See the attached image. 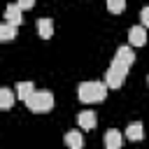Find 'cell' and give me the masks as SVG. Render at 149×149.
<instances>
[{
  "mask_svg": "<svg viewBox=\"0 0 149 149\" xmlns=\"http://www.w3.org/2000/svg\"><path fill=\"white\" fill-rule=\"evenodd\" d=\"M21 9H19V5L14 2V5H7V9H5V23H9V26H21Z\"/></svg>",
  "mask_w": 149,
  "mask_h": 149,
  "instance_id": "cell-7",
  "label": "cell"
},
{
  "mask_svg": "<svg viewBox=\"0 0 149 149\" xmlns=\"http://www.w3.org/2000/svg\"><path fill=\"white\" fill-rule=\"evenodd\" d=\"M14 33H16L14 26H9V23H0V40H2V42H9V40L14 37Z\"/></svg>",
  "mask_w": 149,
  "mask_h": 149,
  "instance_id": "cell-14",
  "label": "cell"
},
{
  "mask_svg": "<svg viewBox=\"0 0 149 149\" xmlns=\"http://www.w3.org/2000/svg\"><path fill=\"white\" fill-rule=\"evenodd\" d=\"M16 5H19V9L23 12V9H30V7H33V0H19Z\"/></svg>",
  "mask_w": 149,
  "mask_h": 149,
  "instance_id": "cell-17",
  "label": "cell"
},
{
  "mask_svg": "<svg viewBox=\"0 0 149 149\" xmlns=\"http://www.w3.org/2000/svg\"><path fill=\"white\" fill-rule=\"evenodd\" d=\"M63 140H65L68 149H84V135L79 130H68Z\"/></svg>",
  "mask_w": 149,
  "mask_h": 149,
  "instance_id": "cell-8",
  "label": "cell"
},
{
  "mask_svg": "<svg viewBox=\"0 0 149 149\" xmlns=\"http://www.w3.org/2000/svg\"><path fill=\"white\" fill-rule=\"evenodd\" d=\"M26 107L30 112H35V114H44V112H49L54 107V93L47 91V88H40L26 100Z\"/></svg>",
  "mask_w": 149,
  "mask_h": 149,
  "instance_id": "cell-2",
  "label": "cell"
},
{
  "mask_svg": "<svg viewBox=\"0 0 149 149\" xmlns=\"http://www.w3.org/2000/svg\"><path fill=\"white\" fill-rule=\"evenodd\" d=\"M77 95L81 102H102L107 95V84L105 81H81L77 88Z\"/></svg>",
  "mask_w": 149,
  "mask_h": 149,
  "instance_id": "cell-1",
  "label": "cell"
},
{
  "mask_svg": "<svg viewBox=\"0 0 149 149\" xmlns=\"http://www.w3.org/2000/svg\"><path fill=\"white\" fill-rule=\"evenodd\" d=\"M14 93L19 95V100H23V102H26V100L35 93V86H33L30 81H19V84H16V88H14Z\"/></svg>",
  "mask_w": 149,
  "mask_h": 149,
  "instance_id": "cell-12",
  "label": "cell"
},
{
  "mask_svg": "<svg viewBox=\"0 0 149 149\" xmlns=\"http://www.w3.org/2000/svg\"><path fill=\"white\" fill-rule=\"evenodd\" d=\"M105 149H121V133L109 128L105 133Z\"/></svg>",
  "mask_w": 149,
  "mask_h": 149,
  "instance_id": "cell-10",
  "label": "cell"
},
{
  "mask_svg": "<svg viewBox=\"0 0 149 149\" xmlns=\"http://www.w3.org/2000/svg\"><path fill=\"white\" fill-rule=\"evenodd\" d=\"M126 137H128V140H133V142L142 140V137H144V126H142L140 121L128 123V128H126Z\"/></svg>",
  "mask_w": 149,
  "mask_h": 149,
  "instance_id": "cell-9",
  "label": "cell"
},
{
  "mask_svg": "<svg viewBox=\"0 0 149 149\" xmlns=\"http://www.w3.org/2000/svg\"><path fill=\"white\" fill-rule=\"evenodd\" d=\"M114 61H119V63H123L126 68H130V65L135 63V51L130 49V44H123V47H119V49H116V56H114Z\"/></svg>",
  "mask_w": 149,
  "mask_h": 149,
  "instance_id": "cell-6",
  "label": "cell"
},
{
  "mask_svg": "<svg viewBox=\"0 0 149 149\" xmlns=\"http://www.w3.org/2000/svg\"><path fill=\"white\" fill-rule=\"evenodd\" d=\"M14 98H16V93L12 91V88H0V107L2 109H9L12 105H14Z\"/></svg>",
  "mask_w": 149,
  "mask_h": 149,
  "instance_id": "cell-13",
  "label": "cell"
},
{
  "mask_svg": "<svg viewBox=\"0 0 149 149\" xmlns=\"http://www.w3.org/2000/svg\"><path fill=\"white\" fill-rule=\"evenodd\" d=\"M126 72H128V68H126L123 63L112 61L109 68H107V72H105V84H107V88H119V86L126 81Z\"/></svg>",
  "mask_w": 149,
  "mask_h": 149,
  "instance_id": "cell-3",
  "label": "cell"
},
{
  "mask_svg": "<svg viewBox=\"0 0 149 149\" xmlns=\"http://www.w3.org/2000/svg\"><path fill=\"white\" fill-rule=\"evenodd\" d=\"M77 123H79V128H84V130H93L95 123H98V116H95L93 109H84V112H79Z\"/></svg>",
  "mask_w": 149,
  "mask_h": 149,
  "instance_id": "cell-5",
  "label": "cell"
},
{
  "mask_svg": "<svg viewBox=\"0 0 149 149\" xmlns=\"http://www.w3.org/2000/svg\"><path fill=\"white\" fill-rule=\"evenodd\" d=\"M37 33H40L42 40H49L51 33H54V23H51V19H47V16L37 19Z\"/></svg>",
  "mask_w": 149,
  "mask_h": 149,
  "instance_id": "cell-11",
  "label": "cell"
},
{
  "mask_svg": "<svg viewBox=\"0 0 149 149\" xmlns=\"http://www.w3.org/2000/svg\"><path fill=\"white\" fill-rule=\"evenodd\" d=\"M107 9H109L112 14H119V12L126 9V2H123V0H109V2H107Z\"/></svg>",
  "mask_w": 149,
  "mask_h": 149,
  "instance_id": "cell-15",
  "label": "cell"
},
{
  "mask_svg": "<svg viewBox=\"0 0 149 149\" xmlns=\"http://www.w3.org/2000/svg\"><path fill=\"white\" fill-rule=\"evenodd\" d=\"M128 40H130V47H142V44H147V30H144V26H130Z\"/></svg>",
  "mask_w": 149,
  "mask_h": 149,
  "instance_id": "cell-4",
  "label": "cell"
},
{
  "mask_svg": "<svg viewBox=\"0 0 149 149\" xmlns=\"http://www.w3.org/2000/svg\"><path fill=\"white\" fill-rule=\"evenodd\" d=\"M140 19H142V26L147 28V26H149V7H142V12H140Z\"/></svg>",
  "mask_w": 149,
  "mask_h": 149,
  "instance_id": "cell-16",
  "label": "cell"
}]
</instances>
